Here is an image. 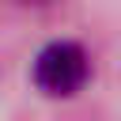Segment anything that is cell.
I'll return each mask as SVG.
<instances>
[{
	"mask_svg": "<svg viewBox=\"0 0 121 121\" xmlns=\"http://www.w3.org/2000/svg\"><path fill=\"white\" fill-rule=\"evenodd\" d=\"M91 72H95L91 53L72 38H57L42 45L30 64V79L45 98H76L91 83Z\"/></svg>",
	"mask_w": 121,
	"mask_h": 121,
	"instance_id": "obj_1",
	"label": "cell"
},
{
	"mask_svg": "<svg viewBox=\"0 0 121 121\" xmlns=\"http://www.w3.org/2000/svg\"><path fill=\"white\" fill-rule=\"evenodd\" d=\"M19 4H34V8H42V4H53V0H19Z\"/></svg>",
	"mask_w": 121,
	"mask_h": 121,
	"instance_id": "obj_2",
	"label": "cell"
}]
</instances>
